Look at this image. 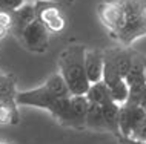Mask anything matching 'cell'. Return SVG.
<instances>
[{"label":"cell","mask_w":146,"mask_h":144,"mask_svg":"<svg viewBox=\"0 0 146 144\" xmlns=\"http://www.w3.org/2000/svg\"><path fill=\"white\" fill-rule=\"evenodd\" d=\"M86 48L80 43H71L58 55V71L68 84L71 95H86L91 81L85 69Z\"/></svg>","instance_id":"6da1fadb"},{"label":"cell","mask_w":146,"mask_h":144,"mask_svg":"<svg viewBox=\"0 0 146 144\" xmlns=\"http://www.w3.org/2000/svg\"><path fill=\"white\" fill-rule=\"evenodd\" d=\"M105 52V68H103V81L108 87L114 86L120 80H125L131 69L135 51L131 48H108Z\"/></svg>","instance_id":"7a4b0ae2"},{"label":"cell","mask_w":146,"mask_h":144,"mask_svg":"<svg viewBox=\"0 0 146 144\" xmlns=\"http://www.w3.org/2000/svg\"><path fill=\"white\" fill-rule=\"evenodd\" d=\"M37 18L43 23L49 32H62L66 26V17L62 11V5L51 0H37L34 2Z\"/></svg>","instance_id":"3957f363"},{"label":"cell","mask_w":146,"mask_h":144,"mask_svg":"<svg viewBox=\"0 0 146 144\" xmlns=\"http://www.w3.org/2000/svg\"><path fill=\"white\" fill-rule=\"evenodd\" d=\"M49 31L43 26V23L35 18L33 23H29L25 29L20 32V36L17 38L20 40V43L25 46L31 52L43 54L48 51L49 46Z\"/></svg>","instance_id":"277c9868"},{"label":"cell","mask_w":146,"mask_h":144,"mask_svg":"<svg viewBox=\"0 0 146 144\" xmlns=\"http://www.w3.org/2000/svg\"><path fill=\"white\" fill-rule=\"evenodd\" d=\"M97 14L109 34L115 32L126 23V14L115 0H102L97 8Z\"/></svg>","instance_id":"5b68a950"},{"label":"cell","mask_w":146,"mask_h":144,"mask_svg":"<svg viewBox=\"0 0 146 144\" xmlns=\"http://www.w3.org/2000/svg\"><path fill=\"white\" fill-rule=\"evenodd\" d=\"M146 57H143L141 54L135 52L129 69L128 75L125 77L126 84L129 86V100L131 101H137L139 103V97L143 91V87L146 86V64H145Z\"/></svg>","instance_id":"8992f818"},{"label":"cell","mask_w":146,"mask_h":144,"mask_svg":"<svg viewBox=\"0 0 146 144\" xmlns=\"http://www.w3.org/2000/svg\"><path fill=\"white\" fill-rule=\"evenodd\" d=\"M146 118V110L140 106L137 101L128 100L125 104L120 106V118H118V126H120V133L123 137H131L132 130Z\"/></svg>","instance_id":"52a82bcc"},{"label":"cell","mask_w":146,"mask_h":144,"mask_svg":"<svg viewBox=\"0 0 146 144\" xmlns=\"http://www.w3.org/2000/svg\"><path fill=\"white\" fill-rule=\"evenodd\" d=\"M57 97H54L49 92V89L43 84V86L37 89H31V91H23L17 92L15 95V103L17 106H35V107H42L46 110H51L52 104L56 103Z\"/></svg>","instance_id":"ba28073f"},{"label":"cell","mask_w":146,"mask_h":144,"mask_svg":"<svg viewBox=\"0 0 146 144\" xmlns=\"http://www.w3.org/2000/svg\"><path fill=\"white\" fill-rule=\"evenodd\" d=\"M114 40H117L121 46L129 48L135 40L146 36V17H139L128 20L118 31L109 34Z\"/></svg>","instance_id":"9c48e42d"},{"label":"cell","mask_w":146,"mask_h":144,"mask_svg":"<svg viewBox=\"0 0 146 144\" xmlns=\"http://www.w3.org/2000/svg\"><path fill=\"white\" fill-rule=\"evenodd\" d=\"M103 68H105V52L102 49H86L85 54V69L91 84L103 80Z\"/></svg>","instance_id":"30bf717a"},{"label":"cell","mask_w":146,"mask_h":144,"mask_svg":"<svg viewBox=\"0 0 146 144\" xmlns=\"http://www.w3.org/2000/svg\"><path fill=\"white\" fill-rule=\"evenodd\" d=\"M35 18H37V12H35L34 2H25L19 9H15L14 12H11V20H13L11 32H13L15 37H19L22 31L25 29L29 23H33Z\"/></svg>","instance_id":"8fae6325"},{"label":"cell","mask_w":146,"mask_h":144,"mask_svg":"<svg viewBox=\"0 0 146 144\" xmlns=\"http://www.w3.org/2000/svg\"><path fill=\"white\" fill-rule=\"evenodd\" d=\"M89 100L86 95H71V126L76 129H82L86 126Z\"/></svg>","instance_id":"7c38bea8"},{"label":"cell","mask_w":146,"mask_h":144,"mask_svg":"<svg viewBox=\"0 0 146 144\" xmlns=\"http://www.w3.org/2000/svg\"><path fill=\"white\" fill-rule=\"evenodd\" d=\"M102 112H103V120L106 124V130H109L118 138L120 137V126H118V118H120V104L115 101L109 100L102 104Z\"/></svg>","instance_id":"4fadbf2b"},{"label":"cell","mask_w":146,"mask_h":144,"mask_svg":"<svg viewBox=\"0 0 146 144\" xmlns=\"http://www.w3.org/2000/svg\"><path fill=\"white\" fill-rule=\"evenodd\" d=\"M123 8L126 14V22L132 18L146 17V0H115Z\"/></svg>","instance_id":"5bb4252c"},{"label":"cell","mask_w":146,"mask_h":144,"mask_svg":"<svg viewBox=\"0 0 146 144\" xmlns=\"http://www.w3.org/2000/svg\"><path fill=\"white\" fill-rule=\"evenodd\" d=\"M45 86L48 87L51 94H52L54 97H57V98H66V97H71V91H69L68 84H66V81H65V78H63V75L60 72L51 75L48 78V81L45 83Z\"/></svg>","instance_id":"9a60e30c"},{"label":"cell","mask_w":146,"mask_h":144,"mask_svg":"<svg viewBox=\"0 0 146 144\" xmlns=\"http://www.w3.org/2000/svg\"><path fill=\"white\" fill-rule=\"evenodd\" d=\"M86 98L89 100V103H96V104H103L106 101L111 100V92L109 87L105 84V81H98V83L91 84V87L86 92Z\"/></svg>","instance_id":"2e32d148"},{"label":"cell","mask_w":146,"mask_h":144,"mask_svg":"<svg viewBox=\"0 0 146 144\" xmlns=\"http://www.w3.org/2000/svg\"><path fill=\"white\" fill-rule=\"evenodd\" d=\"M86 126L92 127V129H105L106 130L103 112H102V104L89 103L88 115H86Z\"/></svg>","instance_id":"e0dca14e"},{"label":"cell","mask_w":146,"mask_h":144,"mask_svg":"<svg viewBox=\"0 0 146 144\" xmlns=\"http://www.w3.org/2000/svg\"><path fill=\"white\" fill-rule=\"evenodd\" d=\"M109 92H111V100L115 101L117 104H125L126 101L129 100V86L126 84L125 80H120L118 83H115L114 86L109 87Z\"/></svg>","instance_id":"ac0fdd59"},{"label":"cell","mask_w":146,"mask_h":144,"mask_svg":"<svg viewBox=\"0 0 146 144\" xmlns=\"http://www.w3.org/2000/svg\"><path fill=\"white\" fill-rule=\"evenodd\" d=\"M26 0H0V11L5 12H14L15 9H19Z\"/></svg>","instance_id":"d6986e66"},{"label":"cell","mask_w":146,"mask_h":144,"mask_svg":"<svg viewBox=\"0 0 146 144\" xmlns=\"http://www.w3.org/2000/svg\"><path fill=\"white\" fill-rule=\"evenodd\" d=\"M131 138L139 139V141H145V143H146V118L139 124V126L135 127V129L132 130Z\"/></svg>","instance_id":"ffe728a7"},{"label":"cell","mask_w":146,"mask_h":144,"mask_svg":"<svg viewBox=\"0 0 146 144\" xmlns=\"http://www.w3.org/2000/svg\"><path fill=\"white\" fill-rule=\"evenodd\" d=\"M118 143L120 144H146L145 141H139V139H134L131 137H123V135L118 137Z\"/></svg>","instance_id":"44dd1931"},{"label":"cell","mask_w":146,"mask_h":144,"mask_svg":"<svg viewBox=\"0 0 146 144\" xmlns=\"http://www.w3.org/2000/svg\"><path fill=\"white\" fill-rule=\"evenodd\" d=\"M139 104L146 110V86L143 87V91H141V94L139 97Z\"/></svg>","instance_id":"7402d4cb"},{"label":"cell","mask_w":146,"mask_h":144,"mask_svg":"<svg viewBox=\"0 0 146 144\" xmlns=\"http://www.w3.org/2000/svg\"><path fill=\"white\" fill-rule=\"evenodd\" d=\"M9 32H11V29L8 28V26H5V25L0 23V40H3V38H5Z\"/></svg>","instance_id":"603a6c76"},{"label":"cell","mask_w":146,"mask_h":144,"mask_svg":"<svg viewBox=\"0 0 146 144\" xmlns=\"http://www.w3.org/2000/svg\"><path fill=\"white\" fill-rule=\"evenodd\" d=\"M26 2H37V0H26ZM51 2H57L60 5H72L74 0H51Z\"/></svg>","instance_id":"cb8c5ba5"},{"label":"cell","mask_w":146,"mask_h":144,"mask_svg":"<svg viewBox=\"0 0 146 144\" xmlns=\"http://www.w3.org/2000/svg\"><path fill=\"white\" fill-rule=\"evenodd\" d=\"M0 144H9V143H6V141H0Z\"/></svg>","instance_id":"d4e9b609"}]
</instances>
